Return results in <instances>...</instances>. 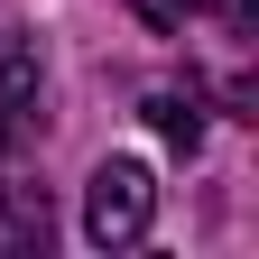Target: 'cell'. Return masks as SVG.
Here are the masks:
<instances>
[{
	"label": "cell",
	"instance_id": "obj_3",
	"mask_svg": "<svg viewBox=\"0 0 259 259\" xmlns=\"http://www.w3.org/2000/svg\"><path fill=\"white\" fill-rule=\"evenodd\" d=\"M47 232H56V204H47V185L10 176V185H0V259H37V250H47Z\"/></svg>",
	"mask_w": 259,
	"mask_h": 259
},
{
	"label": "cell",
	"instance_id": "obj_1",
	"mask_svg": "<svg viewBox=\"0 0 259 259\" xmlns=\"http://www.w3.org/2000/svg\"><path fill=\"white\" fill-rule=\"evenodd\" d=\"M157 222V176L139 167V157H102L83 185V241L93 250H139Z\"/></svg>",
	"mask_w": 259,
	"mask_h": 259
},
{
	"label": "cell",
	"instance_id": "obj_6",
	"mask_svg": "<svg viewBox=\"0 0 259 259\" xmlns=\"http://www.w3.org/2000/svg\"><path fill=\"white\" fill-rule=\"evenodd\" d=\"M194 10H222V28H241V37L259 28V0H194Z\"/></svg>",
	"mask_w": 259,
	"mask_h": 259
},
{
	"label": "cell",
	"instance_id": "obj_2",
	"mask_svg": "<svg viewBox=\"0 0 259 259\" xmlns=\"http://www.w3.org/2000/svg\"><path fill=\"white\" fill-rule=\"evenodd\" d=\"M37 130V47L19 28H0V157Z\"/></svg>",
	"mask_w": 259,
	"mask_h": 259
},
{
	"label": "cell",
	"instance_id": "obj_5",
	"mask_svg": "<svg viewBox=\"0 0 259 259\" xmlns=\"http://www.w3.org/2000/svg\"><path fill=\"white\" fill-rule=\"evenodd\" d=\"M130 19H148V28H167V37H176V28L194 19V0H130Z\"/></svg>",
	"mask_w": 259,
	"mask_h": 259
},
{
	"label": "cell",
	"instance_id": "obj_4",
	"mask_svg": "<svg viewBox=\"0 0 259 259\" xmlns=\"http://www.w3.org/2000/svg\"><path fill=\"white\" fill-rule=\"evenodd\" d=\"M139 111H148V130H157L176 157H194V148H204V93H194V83H185V93H176V83H167V93H148Z\"/></svg>",
	"mask_w": 259,
	"mask_h": 259
}]
</instances>
